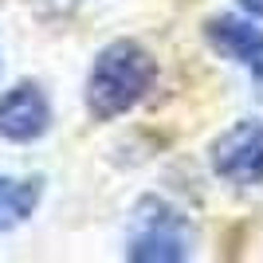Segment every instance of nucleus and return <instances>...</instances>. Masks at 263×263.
Instances as JSON below:
<instances>
[{
    "mask_svg": "<svg viewBox=\"0 0 263 263\" xmlns=\"http://www.w3.org/2000/svg\"><path fill=\"white\" fill-rule=\"evenodd\" d=\"M157 79V59L134 40H114L99 51L95 67L87 75V110L90 118L110 122L134 110L149 95Z\"/></svg>",
    "mask_w": 263,
    "mask_h": 263,
    "instance_id": "f257e3e1",
    "label": "nucleus"
},
{
    "mask_svg": "<svg viewBox=\"0 0 263 263\" xmlns=\"http://www.w3.org/2000/svg\"><path fill=\"white\" fill-rule=\"evenodd\" d=\"M126 259L134 263H181L189 259V220L165 200L145 197L134 209V232Z\"/></svg>",
    "mask_w": 263,
    "mask_h": 263,
    "instance_id": "f03ea898",
    "label": "nucleus"
},
{
    "mask_svg": "<svg viewBox=\"0 0 263 263\" xmlns=\"http://www.w3.org/2000/svg\"><path fill=\"white\" fill-rule=\"evenodd\" d=\"M212 169L232 185H259L263 181V122L243 118L224 130L212 145Z\"/></svg>",
    "mask_w": 263,
    "mask_h": 263,
    "instance_id": "7ed1b4c3",
    "label": "nucleus"
},
{
    "mask_svg": "<svg viewBox=\"0 0 263 263\" xmlns=\"http://www.w3.org/2000/svg\"><path fill=\"white\" fill-rule=\"evenodd\" d=\"M51 126V102L35 83H20L0 95V138L4 142H35Z\"/></svg>",
    "mask_w": 263,
    "mask_h": 263,
    "instance_id": "20e7f679",
    "label": "nucleus"
},
{
    "mask_svg": "<svg viewBox=\"0 0 263 263\" xmlns=\"http://www.w3.org/2000/svg\"><path fill=\"white\" fill-rule=\"evenodd\" d=\"M209 44L216 47L224 59H236L243 67H255L263 59V32L252 20H240V16H212L209 28Z\"/></svg>",
    "mask_w": 263,
    "mask_h": 263,
    "instance_id": "39448f33",
    "label": "nucleus"
},
{
    "mask_svg": "<svg viewBox=\"0 0 263 263\" xmlns=\"http://www.w3.org/2000/svg\"><path fill=\"white\" fill-rule=\"evenodd\" d=\"M44 181L40 177H4L0 173V232L20 228L24 220L40 209Z\"/></svg>",
    "mask_w": 263,
    "mask_h": 263,
    "instance_id": "423d86ee",
    "label": "nucleus"
},
{
    "mask_svg": "<svg viewBox=\"0 0 263 263\" xmlns=\"http://www.w3.org/2000/svg\"><path fill=\"white\" fill-rule=\"evenodd\" d=\"M236 4H240L243 12H252V16H259V20H263V0H236Z\"/></svg>",
    "mask_w": 263,
    "mask_h": 263,
    "instance_id": "0eeeda50",
    "label": "nucleus"
},
{
    "mask_svg": "<svg viewBox=\"0 0 263 263\" xmlns=\"http://www.w3.org/2000/svg\"><path fill=\"white\" fill-rule=\"evenodd\" d=\"M252 71H255V83H259V87H263V59H259V63L252 67Z\"/></svg>",
    "mask_w": 263,
    "mask_h": 263,
    "instance_id": "6e6552de",
    "label": "nucleus"
}]
</instances>
